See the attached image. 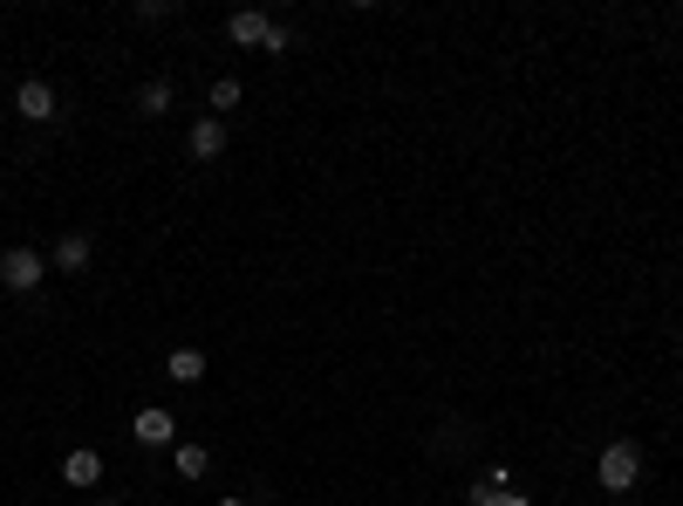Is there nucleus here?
Instances as JSON below:
<instances>
[{
	"label": "nucleus",
	"mask_w": 683,
	"mask_h": 506,
	"mask_svg": "<svg viewBox=\"0 0 683 506\" xmlns=\"http://www.w3.org/2000/svg\"><path fill=\"white\" fill-rule=\"evenodd\" d=\"M90 260H96V240H90V233H62L55 254H49L55 275H90Z\"/></svg>",
	"instance_id": "nucleus-5"
},
{
	"label": "nucleus",
	"mask_w": 683,
	"mask_h": 506,
	"mask_svg": "<svg viewBox=\"0 0 683 506\" xmlns=\"http://www.w3.org/2000/svg\"><path fill=\"white\" fill-rule=\"evenodd\" d=\"M172 83H165V75H151V83H137V96H131V110L144 116V124H157V116H172Z\"/></svg>",
	"instance_id": "nucleus-8"
},
{
	"label": "nucleus",
	"mask_w": 683,
	"mask_h": 506,
	"mask_svg": "<svg viewBox=\"0 0 683 506\" xmlns=\"http://www.w3.org/2000/svg\"><path fill=\"white\" fill-rule=\"evenodd\" d=\"M165 376H172V383H198V376H206V349H172Z\"/></svg>",
	"instance_id": "nucleus-11"
},
{
	"label": "nucleus",
	"mask_w": 683,
	"mask_h": 506,
	"mask_svg": "<svg viewBox=\"0 0 683 506\" xmlns=\"http://www.w3.org/2000/svg\"><path fill=\"white\" fill-rule=\"evenodd\" d=\"M55 110H62V103H55V90L42 83V75H28V83L14 90V116H21V124H49Z\"/></svg>",
	"instance_id": "nucleus-4"
},
{
	"label": "nucleus",
	"mask_w": 683,
	"mask_h": 506,
	"mask_svg": "<svg viewBox=\"0 0 683 506\" xmlns=\"http://www.w3.org/2000/svg\"><path fill=\"white\" fill-rule=\"evenodd\" d=\"M62 479H69L75 493H90V486L103 479V452H90V445H75V452L62 458Z\"/></svg>",
	"instance_id": "nucleus-9"
},
{
	"label": "nucleus",
	"mask_w": 683,
	"mask_h": 506,
	"mask_svg": "<svg viewBox=\"0 0 683 506\" xmlns=\"http://www.w3.org/2000/svg\"><path fill=\"white\" fill-rule=\"evenodd\" d=\"M676 383H683V376H676Z\"/></svg>",
	"instance_id": "nucleus-15"
},
{
	"label": "nucleus",
	"mask_w": 683,
	"mask_h": 506,
	"mask_svg": "<svg viewBox=\"0 0 683 506\" xmlns=\"http://www.w3.org/2000/svg\"><path fill=\"white\" fill-rule=\"evenodd\" d=\"M267 28H273L267 8H239V14L226 21V42H232V49H267Z\"/></svg>",
	"instance_id": "nucleus-6"
},
{
	"label": "nucleus",
	"mask_w": 683,
	"mask_h": 506,
	"mask_svg": "<svg viewBox=\"0 0 683 506\" xmlns=\"http://www.w3.org/2000/svg\"><path fill=\"white\" fill-rule=\"evenodd\" d=\"M594 479H601V493H635V479H642V445H635V438H609V445H601V458H594Z\"/></svg>",
	"instance_id": "nucleus-1"
},
{
	"label": "nucleus",
	"mask_w": 683,
	"mask_h": 506,
	"mask_svg": "<svg viewBox=\"0 0 683 506\" xmlns=\"http://www.w3.org/2000/svg\"><path fill=\"white\" fill-rule=\"evenodd\" d=\"M172 458H178V479H206V473H213V452L198 445V438H178Z\"/></svg>",
	"instance_id": "nucleus-10"
},
{
	"label": "nucleus",
	"mask_w": 683,
	"mask_h": 506,
	"mask_svg": "<svg viewBox=\"0 0 683 506\" xmlns=\"http://www.w3.org/2000/svg\"><path fill=\"white\" fill-rule=\"evenodd\" d=\"M213 110H239V83H232V75H219V83H213Z\"/></svg>",
	"instance_id": "nucleus-12"
},
{
	"label": "nucleus",
	"mask_w": 683,
	"mask_h": 506,
	"mask_svg": "<svg viewBox=\"0 0 683 506\" xmlns=\"http://www.w3.org/2000/svg\"><path fill=\"white\" fill-rule=\"evenodd\" d=\"M192 158L198 165H213V158H226V116H198V124H192Z\"/></svg>",
	"instance_id": "nucleus-7"
},
{
	"label": "nucleus",
	"mask_w": 683,
	"mask_h": 506,
	"mask_svg": "<svg viewBox=\"0 0 683 506\" xmlns=\"http://www.w3.org/2000/svg\"><path fill=\"white\" fill-rule=\"evenodd\" d=\"M42 281H49V260L34 247H8V254H0V288H8V295H34Z\"/></svg>",
	"instance_id": "nucleus-2"
},
{
	"label": "nucleus",
	"mask_w": 683,
	"mask_h": 506,
	"mask_svg": "<svg viewBox=\"0 0 683 506\" xmlns=\"http://www.w3.org/2000/svg\"><path fill=\"white\" fill-rule=\"evenodd\" d=\"M131 438L151 445V452H165V445H178V417H172L165 404H144V411L131 417Z\"/></svg>",
	"instance_id": "nucleus-3"
},
{
	"label": "nucleus",
	"mask_w": 683,
	"mask_h": 506,
	"mask_svg": "<svg viewBox=\"0 0 683 506\" xmlns=\"http://www.w3.org/2000/svg\"><path fill=\"white\" fill-rule=\"evenodd\" d=\"M219 506H247V499H239V493H232V499H219Z\"/></svg>",
	"instance_id": "nucleus-14"
},
{
	"label": "nucleus",
	"mask_w": 683,
	"mask_h": 506,
	"mask_svg": "<svg viewBox=\"0 0 683 506\" xmlns=\"http://www.w3.org/2000/svg\"><path fill=\"white\" fill-rule=\"evenodd\" d=\"M288 42H294V28H280V21H273V28H267V55H288Z\"/></svg>",
	"instance_id": "nucleus-13"
}]
</instances>
